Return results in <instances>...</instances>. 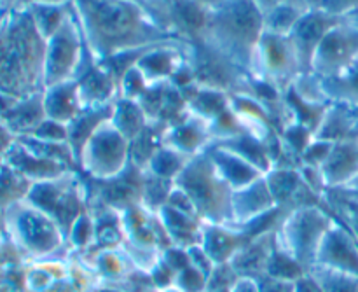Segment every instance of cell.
<instances>
[{
    "label": "cell",
    "instance_id": "1",
    "mask_svg": "<svg viewBox=\"0 0 358 292\" xmlns=\"http://www.w3.org/2000/svg\"><path fill=\"white\" fill-rule=\"evenodd\" d=\"M84 42L96 62L177 39L138 0H72Z\"/></svg>",
    "mask_w": 358,
    "mask_h": 292
},
{
    "label": "cell",
    "instance_id": "2",
    "mask_svg": "<svg viewBox=\"0 0 358 292\" xmlns=\"http://www.w3.org/2000/svg\"><path fill=\"white\" fill-rule=\"evenodd\" d=\"M48 39L38 32L28 6L0 14V93L27 98L44 91Z\"/></svg>",
    "mask_w": 358,
    "mask_h": 292
},
{
    "label": "cell",
    "instance_id": "3",
    "mask_svg": "<svg viewBox=\"0 0 358 292\" xmlns=\"http://www.w3.org/2000/svg\"><path fill=\"white\" fill-rule=\"evenodd\" d=\"M264 34V11L257 0H222L208 9L199 42L250 72Z\"/></svg>",
    "mask_w": 358,
    "mask_h": 292
},
{
    "label": "cell",
    "instance_id": "4",
    "mask_svg": "<svg viewBox=\"0 0 358 292\" xmlns=\"http://www.w3.org/2000/svg\"><path fill=\"white\" fill-rule=\"evenodd\" d=\"M173 182L191 198L203 223L220 226L233 223L234 189L220 177L208 151L196 154Z\"/></svg>",
    "mask_w": 358,
    "mask_h": 292
},
{
    "label": "cell",
    "instance_id": "5",
    "mask_svg": "<svg viewBox=\"0 0 358 292\" xmlns=\"http://www.w3.org/2000/svg\"><path fill=\"white\" fill-rule=\"evenodd\" d=\"M6 224L7 237L27 263L58 258V252L70 251L62 228L27 200L6 209Z\"/></svg>",
    "mask_w": 358,
    "mask_h": 292
},
{
    "label": "cell",
    "instance_id": "6",
    "mask_svg": "<svg viewBox=\"0 0 358 292\" xmlns=\"http://www.w3.org/2000/svg\"><path fill=\"white\" fill-rule=\"evenodd\" d=\"M27 202L48 214L66 238L73 223L87 212L86 182L80 170L66 172L62 177L31 184Z\"/></svg>",
    "mask_w": 358,
    "mask_h": 292
},
{
    "label": "cell",
    "instance_id": "7",
    "mask_svg": "<svg viewBox=\"0 0 358 292\" xmlns=\"http://www.w3.org/2000/svg\"><path fill=\"white\" fill-rule=\"evenodd\" d=\"M334 221L336 217L325 205L299 207L290 210L282 221L276 230V240L306 272H310L322 238Z\"/></svg>",
    "mask_w": 358,
    "mask_h": 292
},
{
    "label": "cell",
    "instance_id": "8",
    "mask_svg": "<svg viewBox=\"0 0 358 292\" xmlns=\"http://www.w3.org/2000/svg\"><path fill=\"white\" fill-rule=\"evenodd\" d=\"M86 42H84L83 30L77 23L76 14H69L62 27L48 39L44 63V86L65 83L79 77L84 67L90 65L93 60L84 62L90 55ZM44 88V90H45Z\"/></svg>",
    "mask_w": 358,
    "mask_h": 292
},
{
    "label": "cell",
    "instance_id": "9",
    "mask_svg": "<svg viewBox=\"0 0 358 292\" xmlns=\"http://www.w3.org/2000/svg\"><path fill=\"white\" fill-rule=\"evenodd\" d=\"M129 161V140L108 119L87 140L80 154L79 170L91 179H110L121 174Z\"/></svg>",
    "mask_w": 358,
    "mask_h": 292
},
{
    "label": "cell",
    "instance_id": "10",
    "mask_svg": "<svg viewBox=\"0 0 358 292\" xmlns=\"http://www.w3.org/2000/svg\"><path fill=\"white\" fill-rule=\"evenodd\" d=\"M252 72L264 83L285 93L299 74L303 72L290 35H278L266 32L259 41L254 56Z\"/></svg>",
    "mask_w": 358,
    "mask_h": 292
},
{
    "label": "cell",
    "instance_id": "11",
    "mask_svg": "<svg viewBox=\"0 0 358 292\" xmlns=\"http://www.w3.org/2000/svg\"><path fill=\"white\" fill-rule=\"evenodd\" d=\"M87 191V210L107 207L117 212L142 203L143 170L129 161L128 167L110 179H91L83 175Z\"/></svg>",
    "mask_w": 358,
    "mask_h": 292
},
{
    "label": "cell",
    "instance_id": "12",
    "mask_svg": "<svg viewBox=\"0 0 358 292\" xmlns=\"http://www.w3.org/2000/svg\"><path fill=\"white\" fill-rule=\"evenodd\" d=\"M358 56V23L345 18L331 28L318 44L311 58L310 72L320 79L331 77L345 69Z\"/></svg>",
    "mask_w": 358,
    "mask_h": 292
},
{
    "label": "cell",
    "instance_id": "13",
    "mask_svg": "<svg viewBox=\"0 0 358 292\" xmlns=\"http://www.w3.org/2000/svg\"><path fill=\"white\" fill-rule=\"evenodd\" d=\"M315 265L358 277V242L338 219L322 238Z\"/></svg>",
    "mask_w": 358,
    "mask_h": 292
},
{
    "label": "cell",
    "instance_id": "14",
    "mask_svg": "<svg viewBox=\"0 0 358 292\" xmlns=\"http://www.w3.org/2000/svg\"><path fill=\"white\" fill-rule=\"evenodd\" d=\"M343 20H345V18L329 14L327 11L320 9L318 6H313L299 21H297L294 30L290 32V39H292L294 48H296L297 56H299L303 72H310L311 58H313L315 51H317L322 39L325 37V34H327L334 25H338L339 21Z\"/></svg>",
    "mask_w": 358,
    "mask_h": 292
},
{
    "label": "cell",
    "instance_id": "15",
    "mask_svg": "<svg viewBox=\"0 0 358 292\" xmlns=\"http://www.w3.org/2000/svg\"><path fill=\"white\" fill-rule=\"evenodd\" d=\"M212 142L213 137L210 123L191 111L182 121L170 126L163 139V146L171 147L189 158H194L196 154L206 151Z\"/></svg>",
    "mask_w": 358,
    "mask_h": 292
},
{
    "label": "cell",
    "instance_id": "16",
    "mask_svg": "<svg viewBox=\"0 0 358 292\" xmlns=\"http://www.w3.org/2000/svg\"><path fill=\"white\" fill-rule=\"evenodd\" d=\"M275 209L276 202L269 191L266 177H261L233 193V223L229 226L241 228Z\"/></svg>",
    "mask_w": 358,
    "mask_h": 292
},
{
    "label": "cell",
    "instance_id": "17",
    "mask_svg": "<svg viewBox=\"0 0 358 292\" xmlns=\"http://www.w3.org/2000/svg\"><path fill=\"white\" fill-rule=\"evenodd\" d=\"M3 161H6L10 168H14L17 174H21L24 179H28L31 184L49 181V179L62 177L66 172H72V168L65 167V165L58 163V161L45 160V158L31 153V151L27 149L17 139L16 142H14V146L6 153Z\"/></svg>",
    "mask_w": 358,
    "mask_h": 292
},
{
    "label": "cell",
    "instance_id": "18",
    "mask_svg": "<svg viewBox=\"0 0 358 292\" xmlns=\"http://www.w3.org/2000/svg\"><path fill=\"white\" fill-rule=\"evenodd\" d=\"M320 170L327 189L348 188L358 175V140L336 142Z\"/></svg>",
    "mask_w": 358,
    "mask_h": 292
},
{
    "label": "cell",
    "instance_id": "19",
    "mask_svg": "<svg viewBox=\"0 0 358 292\" xmlns=\"http://www.w3.org/2000/svg\"><path fill=\"white\" fill-rule=\"evenodd\" d=\"M275 245L276 230L252 238L231 259V268L238 273V277L257 279V277L266 275V270H268L269 259H271L273 251H275Z\"/></svg>",
    "mask_w": 358,
    "mask_h": 292
},
{
    "label": "cell",
    "instance_id": "20",
    "mask_svg": "<svg viewBox=\"0 0 358 292\" xmlns=\"http://www.w3.org/2000/svg\"><path fill=\"white\" fill-rule=\"evenodd\" d=\"M252 238L241 230L233 226H220V224H203L201 247L212 258L215 265H224L234 258L238 251L248 244Z\"/></svg>",
    "mask_w": 358,
    "mask_h": 292
},
{
    "label": "cell",
    "instance_id": "21",
    "mask_svg": "<svg viewBox=\"0 0 358 292\" xmlns=\"http://www.w3.org/2000/svg\"><path fill=\"white\" fill-rule=\"evenodd\" d=\"M206 151H208L210 158H212L213 165H215L220 177H222L234 191L252 184V182L259 181L261 177H264V174H262L257 167H254V165H252L250 161L245 160V158L238 156L233 151H227L224 149V147L215 146V144H210V147Z\"/></svg>",
    "mask_w": 358,
    "mask_h": 292
},
{
    "label": "cell",
    "instance_id": "22",
    "mask_svg": "<svg viewBox=\"0 0 358 292\" xmlns=\"http://www.w3.org/2000/svg\"><path fill=\"white\" fill-rule=\"evenodd\" d=\"M45 118L48 116H45L44 91H42V93L16 100V104L0 118V123L16 139H20V137H30Z\"/></svg>",
    "mask_w": 358,
    "mask_h": 292
},
{
    "label": "cell",
    "instance_id": "23",
    "mask_svg": "<svg viewBox=\"0 0 358 292\" xmlns=\"http://www.w3.org/2000/svg\"><path fill=\"white\" fill-rule=\"evenodd\" d=\"M44 109L49 119L69 125L83 111L79 97V83L76 79L52 84L44 90Z\"/></svg>",
    "mask_w": 358,
    "mask_h": 292
},
{
    "label": "cell",
    "instance_id": "24",
    "mask_svg": "<svg viewBox=\"0 0 358 292\" xmlns=\"http://www.w3.org/2000/svg\"><path fill=\"white\" fill-rule=\"evenodd\" d=\"M157 217L166 230L171 245L189 249L192 245L201 244V231L205 223L199 217L189 216V214L180 212L170 205H164L157 212Z\"/></svg>",
    "mask_w": 358,
    "mask_h": 292
},
{
    "label": "cell",
    "instance_id": "25",
    "mask_svg": "<svg viewBox=\"0 0 358 292\" xmlns=\"http://www.w3.org/2000/svg\"><path fill=\"white\" fill-rule=\"evenodd\" d=\"M112 112H114V102L108 105H103V107L83 109L79 112V116L66 125V130H69V140L66 142H69L70 149L73 151L77 165H79L80 154H83L87 140L93 137V133L105 121H108L112 118Z\"/></svg>",
    "mask_w": 358,
    "mask_h": 292
},
{
    "label": "cell",
    "instance_id": "26",
    "mask_svg": "<svg viewBox=\"0 0 358 292\" xmlns=\"http://www.w3.org/2000/svg\"><path fill=\"white\" fill-rule=\"evenodd\" d=\"M320 84L329 102L358 109V56L338 74L320 79Z\"/></svg>",
    "mask_w": 358,
    "mask_h": 292
},
{
    "label": "cell",
    "instance_id": "27",
    "mask_svg": "<svg viewBox=\"0 0 358 292\" xmlns=\"http://www.w3.org/2000/svg\"><path fill=\"white\" fill-rule=\"evenodd\" d=\"M358 137V123L352 109L341 104H332L325 112L320 126H318L315 139L327 140V142H343L353 140Z\"/></svg>",
    "mask_w": 358,
    "mask_h": 292
},
{
    "label": "cell",
    "instance_id": "28",
    "mask_svg": "<svg viewBox=\"0 0 358 292\" xmlns=\"http://www.w3.org/2000/svg\"><path fill=\"white\" fill-rule=\"evenodd\" d=\"M215 146L224 147L227 151H233L238 156L245 158L247 161H250L254 167H257L262 174H268L271 170V160H269L268 147H266L264 140L255 139L250 133H240L236 137H231V139L224 140H215Z\"/></svg>",
    "mask_w": 358,
    "mask_h": 292
},
{
    "label": "cell",
    "instance_id": "29",
    "mask_svg": "<svg viewBox=\"0 0 358 292\" xmlns=\"http://www.w3.org/2000/svg\"><path fill=\"white\" fill-rule=\"evenodd\" d=\"M110 121L129 140V144L149 125V119H147L145 112L142 111L138 102L121 97L115 98L114 112H112Z\"/></svg>",
    "mask_w": 358,
    "mask_h": 292
},
{
    "label": "cell",
    "instance_id": "30",
    "mask_svg": "<svg viewBox=\"0 0 358 292\" xmlns=\"http://www.w3.org/2000/svg\"><path fill=\"white\" fill-rule=\"evenodd\" d=\"M324 202L332 216L345 224L358 242V196L346 189H327L324 193Z\"/></svg>",
    "mask_w": 358,
    "mask_h": 292
},
{
    "label": "cell",
    "instance_id": "31",
    "mask_svg": "<svg viewBox=\"0 0 358 292\" xmlns=\"http://www.w3.org/2000/svg\"><path fill=\"white\" fill-rule=\"evenodd\" d=\"M31 189V182L10 168L6 161L0 163V210L27 200Z\"/></svg>",
    "mask_w": 358,
    "mask_h": 292
},
{
    "label": "cell",
    "instance_id": "32",
    "mask_svg": "<svg viewBox=\"0 0 358 292\" xmlns=\"http://www.w3.org/2000/svg\"><path fill=\"white\" fill-rule=\"evenodd\" d=\"M30 9L31 16H34L35 25H37L38 32L44 35L45 39L51 37L56 30L63 25L66 20L69 13L65 11L69 4H55V2H45V0H34V2L27 4Z\"/></svg>",
    "mask_w": 358,
    "mask_h": 292
},
{
    "label": "cell",
    "instance_id": "33",
    "mask_svg": "<svg viewBox=\"0 0 358 292\" xmlns=\"http://www.w3.org/2000/svg\"><path fill=\"white\" fill-rule=\"evenodd\" d=\"M191 160L192 158L185 156V154L178 153V151L171 149V147L163 146L161 149L156 151V154L150 158L149 163H147V167L143 170L156 175V177L175 181Z\"/></svg>",
    "mask_w": 358,
    "mask_h": 292
},
{
    "label": "cell",
    "instance_id": "34",
    "mask_svg": "<svg viewBox=\"0 0 358 292\" xmlns=\"http://www.w3.org/2000/svg\"><path fill=\"white\" fill-rule=\"evenodd\" d=\"M173 188H175L173 181L156 177V175L143 170V189H142V203H140V205L145 207V209L150 210V212L157 214L168 203V198H170V193Z\"/></svg>",
    "mask_w": 358,
    "mask_h": 292
},
{
    "label": "cell",
    "instance_id": "35",
    "mask_svg": "<svg viewBox=\"0 0 358 292\" xmlns=\"http://www.w3.org/2000/svg\"><path fill=\"white\" fill-rule=\"evenodd\" d=\"M306 270L290 256V252H287L285 249L278 244V240H276L275 251H273L271 259H269L266 275L273 277V279L285 280V282H296V280H299L301 277L306 275Z\"/></svg>",
    "mask_w": 358,
    "mask_h": 292
},
{
    "label": "cell",
    "instance_id": "36",
    "mask_svg": "<svg viewBox=\"0 0 358 292\" xmlns=\"http://www.w3.org/2000/svg\"><path fill=\"white\" fill-rule=\"evenodd\" d=\"M311 275L317 279L324 292H358V277L346 272L325 268V266H311Z\"/></svg>",
    "mask_w": 358,
    "mask_h": 292
},
{
    "label": "cell",
    "instance_id": "37",
    "mask_svg": "<svg viewBox=\"0 0 358 292\" xmlns=\"http://www.w3.org/2000/svg\"><path fill=\"white\" fill-rule=\"evenodd\" d=\"M206 284H208V277L203 275L198 268L189 265L182 272L177 273L175 279V287H178L182 292H205Z\"/></svg>",
    "mask_w": 358,
    "mask_h": 292
},
{
    "label": "cell",
    "instance_id": "38",
    "mask_svg": "<svg viewBox=\"0 0 358 292\" xmlns=\"http://www.w3.org/2000/svg\"><path fill=\"white\" fill-rule=\"evenodd\" d=\"M30 137H34V139L37 140H42V142L62 144L69 140V130H66V125H63V123H58L55 121V119L45 118L44 121L41 123V126H38Z\"/></svg>",
    "mask_w": 358,
    "mask_h": 292
},
{
    "label": "cell",
    "instance_id": "39",
    "mask_svg": "<svg viewBox=\"0 0 358 292\" xmlns=\"http://www.w3.org/2000/svg\"><path fill=\"white\" fill-rule=\"evenodd\" d=\"M332 147H334V144L332 142H327V140H320V139H313L310 142V146L304 149V153L301 154V165L322 168V165L327 161Z\"/></svg>",
    "mask_w": 358,
    "mask_h": 292
},
{
    "label": "cell",
    "instance_id": "40",
    "mask_svg": "<svg viewBox=\"0 0 358 292\" xmlns=\"http://www.w3.org/2000/svg\"><path fill=\"white\" fill-rule=\"evenodd\" d=\"M318 7L339 18H352L358 14V0H320Z\"/></svg>",
    "mask_w": 358,
    "mask_h": 292
},
{
    "label": "cell",
    "instance_id": "41",
    "mask_svg": "<svg viewBox=\"0 0 358 292\" xmlns=\"http://www.w3.org/2000/svg\"><path fill=\"white\" fill-rule=\"evenodd\" d=\"M187 254H189V259H191V265L194 266V268H198L203 275L206 277L212 275L213 268H215V263H213L212 258L206 254V251L201 247V244L189 247Z\"/></svg>",
    "mask_w": 358,
    "mask_h": 292
},
{
    "label": "cell",
    "instance_id": "42",
    "mask_svg": "<svg viewBox=\"0 0 358 292\" xmlns=\"http://www.w3.org/2000/svg\"><path fill=\"white\" fill-rule=\"evenodd\" d=\"M254 280L257 282L259 292H294V282L273 279L269 275H261Z\"/></svg>",
    "mask_w": 358,
    "mask_h": 292
},
{
    "label": "cell",
    "instance_id": "43",
    "mask_svg": "<svg viewBox=\"0 0 358 292\" xmlns=\"http://www.w3.org/2000/svg\"><path fill=\"white\" fill-rule=\"evenodd\" d=\"M294 292H324L322 291L320 284L317 282L311 273H306V275L301 277L299 280L294 282Z\"/></svg>",
    "mask_w": 358,
    "mask_h": 292
},
{
    "label": "cell",
    "instance_id": "44",
    "mask_svg": "<svg viewBox=\"0 0 358 292\" xmlns=\"http://www.w3.org/2000/svg\"><path fill=\"white\" fill-rule=\"evenodd\" d=\"M14 142H16V137L0 123V158H2V160L3 156H6L7 151L14 146Z\"/></svg>",
    "mask_w": 358,
    "mask_h": 292
},
{
    "label": "cell",
    "instance_id": "45",
    "mask_svg": "<svg viewBox=\"0 0 358 292\" xmlns=\"http://www.w3.org/2000/svg\"><path fill=\"white\" fill-rule=\"evenodd\" d=\"M231 292H259L257 282L254 279H248V277H240Z\"/></svg>",
    "mask_w": 358,
    "mask_h": 292
},
{
    "label": "cell",
    "instance_id": "46",
    "mask_svg": "<svg viewBox=\"0 0 358 292\" xmlns=\"http://www.w3.org/2000/svg\"><path fill=\"white\" fill-rule=\"evenodd\" d=\"M7 235V224H6V210H0V240Z\"/></svg>",
    "mask_w": 358,
    "mask_h": 292
},
{
    "label": "cell",
    "instance_id": "47",
    "mask_svg": "<svg viewBox=\"0 0 358 292\" xmlns=\"http://www.w3.org/2000/svg\"><path fill=\"white\" fill-rule=\"evenodd\" d=\"M159 292H182V291H180V289H178V287L171 286V287H166V289H161Z\"/></svg>",
    "mask_w": 358,
    "mask_h": 292
},
{
    "label": "cell",
    "instance_id": "48",
    "mask_svg": "<svg viewBox=\"0 0 358 292\" xmlns=\"http://www.w3.org/2000/svg\"><path fill=\"white\" fill-rule=\"evenodd\" d=\"M353 188H358V175H357V179H355V181H353L352 184H350L348 188H346V189H353Z\"/></svg>",
    "mask_w": 358,
    "mask_h": 292
},
{
    "label": "cell",
    "instance_id": "49",
    "mask_svg": "<svg viewBox=\"0 0 358 292\" xmlns=\"http://www.w3.org/2000/svg\"><path fill=\"white\" fill-rule=\"evenodd\" d=\"M205 292H231V289H206Z\"/></svg>",
    "mask_w": 358,
    "mask_h": 292
},
{
    "label": "cell",
    "instance_id": "50",
    "mask_svg": "<svg viewBox=\"0 0 358 292\" xmlns=\"http://www.w3.org/2000/svg\"><path fill=\"white\" fill-rule=\"evenodd\" d=\"M339 189H346V188H339ZM346 191L353 193V195H355V196H358V188H353V189H346Z\"/></svg>",
    "mask_w": 358,
    "mask_h": 292
},
{
    "label": "cell",
    "instance_id": "51",
    "mask_svg": "<svg viewBox=\"0 0 358 292\" xmlns=\"http://www.w3.org/2000/svg\"><path fill=\"white\" fill-rule=\"evenodd\" d=\"M3 11H6V7H3V6H2V0H0V14H2V13H3Z\"/></svg>",
    "mask_w": 358,
    "mask_h": 292
},
{
    "label": "cell",
    "instance_id": "52",
    "mask_svg": "<svg viewBox=\"0 0 358 292\" xmlns=\"http://www.w3.org/2000/svg\"><path fill=\"white\" fill-rule=\"evenodd\" d=\"M357 140H358V137H357Z\"/></svg>",
    "mask_w": 358,
    "mask_h": 292
}]
</instances>
